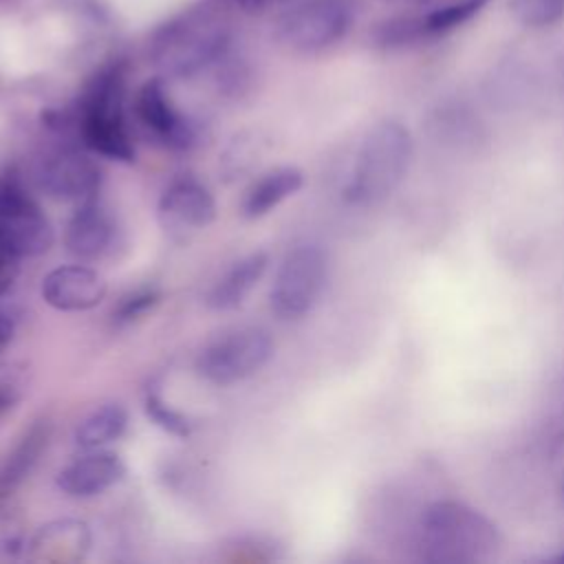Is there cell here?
Returning a JSON list of instances; mask_svg holds the SVG:
<instances>
[{
  "label": "cell",
  "mask_w": 564,
  "mask_h": 564,
  "mask_svg": "<svg viewBox=\"0 0 564 564\" xmlns=\"http://www.w3.org/2000/svg\"><path fill=\"white\" fill-rule=\"evenodd\" d=\"M502 546L498 527L478 509L458 500H438L421 518L423 557L438 564L491 560Z\"/></svg>",
  "instance_id": "6da1fadb"
},
{
  "label": "cell",
  "mask_w": 564,
  "mask_h": 564,
  "mask_svg": "<svg viewBox=\"0 0 564 564\" xmlns=\"http://www.w3.org/2000/svg\"><path fill=\"white\" fill-rule=\"evenodd\" d=\"M412 159L410 130L394 121H379L368 130L355 156L344 198L350 205H375L388 198L403 181Z\"/></svg>",
  "instance_id": "7a4b0ae2"
},
{
  "label": "cell",
  "mask_w": 564,
  "mask_h": 564,
  "mask_svg": "<svg viewBox=\"0 0 564 564\" xmlns=\"http://www.w3.org/2000/svg\"><path fill=\"white\" fill-rule=\"evenodd\" d=\"M227 26L209 11L194 9L163 24L150 42V59L167 77H192L223 59Z\"/></svg>",
  "instance_id": "3957f363"
},
{
  "label": "cell",
  "mask_w": 564,
  "mask_h": 564,
  "mask_svg": "<svg viewBox=\"0 0 564 564\" xmlns=\"http://www.w3.org/2000/svg\"><path fill=\"white\" fill-rule=\"evenodd\" d=\"M79 134L88 150L106 159L134 161V145L123 115L121 64H110L90 79L79 106Z\"/></svg>",
  "instance_id": "277c9868"
},
{
  "label": "cell",
  "mask_w": 564,
  "mask_h": 564,
  "mask_svg": "<svg viewBox=\"0 0 564 564\" xmlns=\"http://www.w3.org/2000/svg\"><path fill=\"white\" fill-rule=\"evenodd\" d=\"M328 258L317 245H297L280 262L269 304L278 319H300L324 293Z\"/></svg>",
  "instance_id": "5b68a950"
},
{
  "label": "cell",
  "mask_w": 564,
  "mask_h": 564,
  "mask_svg": "<svg viewBox=\"0 0 564 564\" xmlns=\"http://www.w3.org/2000/svg\"><path fill=\"white\" fill-rule=\"evenodd\" d=\"M271 357L273 339L264 328H238L198 352L196 375L214 386H231L256 375Z\"/></svg>",
  "instance_id": "8992f818"
},
{
  "label": "cell",
  "mask_w": 564,
  "mask_h": 564,
  "mask_svg": "<svg viewBox=\"0 0 564 564\" xmlns=\"http://www.w3.org/2000/svg\"><path fill=\"white\" fill-rule=\"evenodd\" d=\"M53 240V227L37 200L15 178L0 181V249L13 258H35Z\"/></svg>",
  "instance_id": "52a82bcc"
},
{
  "label": "cell",
  "mask_w": 564,
  "mask_h": 564,
  "mask_svg": "<svg viewBox=\"0 0 564 564\" xmlns=\"http://www.w3.org/2000/svg\"><path fill=\"white\" fill-rule=\"evenodd\" d=\"M350 13L339 0H304L278 20V37L295 51H319L344 37Z\"/></svg>",
  "instance_id": "ba28073f"
},
{
  "label": "cell",
  "mask_w": 564,
  "mask_h": 564,
  "mask_svg": "<svg viewBox=\"0 0 564 564\" xmlns=\"http://www.w3.org/2000/svg\"><path fill=\"white\" fill-rule=\"evenodd\" d=\"M37 183L51 198L82 205L97 198L101 176L88 156L77 150H57L42 161Z\"/></svg>",
  "instance_id": "9c48e42d"
},
{
  "label": "cell",
  "mask_w": 564,
  "mask_h": 564,
  "mask_svg": "<svg viewBox=\"0 0 564 564\" xmlns=\"http://www.w3.org/2000/svg\"><path fill=\"white\" fill-rule=\"evenodd\" d=\"M156 218L172 236L194 234L216 218V203L203 183L192 176H183L163 189L156 205Z\"/></svg>",
  "instance_id": "30bf717a"
},
{
  "label": "cell",
  "mask_w": 564,
  "mask_h": 564,
  "mask_svg": "<svg viewBox=\"0 0 564 564\" xmlns=\"http://www.w3.org/2000/svg\"><path fill=\"white\" fill-rule=\"evenodd\" d=\"M137 115L159 141L172 150H189L196 143V126L172 104L161 79H148L134 101Z\"/></svg>",
  "instance_id": "8fae6325"
},
{
  "label": "cell",
  "mask_w": 564,
  "mask_h": 564,
  "mask_svg": "<svg viewBox=\"0 0 564 564\" xmlns=\"http://www.w3.org/2000/svg\"><path fill=\"white\" fill-rule=\"evenodd\" d=\"M106 280L90 267L64 264L42 278V300L64 313L90 311L106 297Z\"/></svg>",
  "instance_id": "7c38bea8"
},
{
  "label": "cell",
  "mask_w": 564,
  "mask_h": 564,
  "mask_svg": "<svg viewBox=\"0 0 564 564\" xmlns=\"http://www.w3.org/2000/svg\"><path fill=\"white\" fill-rule=\"evenodd\" d=\"M126 476L123 460L108 449H88L86 456L73 460L57 474V487L73 498L97 496Z\"/></svg>",
  "instance_id": "4fadbf2b"
},
{
  "label": "cell",
  "mask_w": 564,
  "mask_h": 564,
  "mask_svg": "<svg viewBox=\"0 0 564 564\" xmlns=\"http://www.w3.org/2000/svg\"><path fill=\"white\" fill-rule=\"evenodd\" d=\"M93 535L86 522L82 520H53L37 529L29 540V560L33 562H82L88 555Z\"/></svg>",
  "instance_id": "5bb4252c"
},
{
  "label": "cell",
  "mask_w": 564,
  "mask_h": 564,
  "mask_svg": "<svg viewBox=\"0 0 564 564\" xmlns=\"http://www.w3.org/2000/svg\"><path fill=\"white\" fill-rule=\"evenodd\" d=\"M115 240V223L108 212L95 200L77 205L66 225V251L79 260H95L104 256Z\"/></svg>",
  "instance_id": "9a60e30c"
},
{
  "label": "cell",
  "mask_w": 564,
  "mask_h": 564,
  "mask_svg": "<svg viewBox=\"0 0 564 564\" xmlns=\"http://www.w3.org/2000/svg\"><path fill=\"white\" fill-rule=\"evenodd\" d=\"M269 267L267 251H251L236 260L209 289L205 304L214 311H234L245 304Z\"/></svg>",
  "instance_id": "2e32d148"
},
{
  "label": "cell",
  "mask_w": 564,
  "mask_h": 564,
  "mask_svg": "<svg viewBox=\"0 0 564 564\" xmlns=\"http://www.w3.org/2000/svg\"><path fill=\"white\" fill-rule=\"evenodd\" d=\"M302 185H304V174H302V170H297L293 165H282V167L267 172L245 194L242 216L251 218V220L267 216L282 200L293 196Z\"/></svg>",
  "instance_id": "e0dca14e"
},
{
  "label": "cell",
  "mask_w": 564,
  "mask_h": 564,
  "mask_svg": "<svg viewBox=\"0 0 564 564\" xmlns=\"http://www.w3.org/2000/svg\"><path fill=\"white\" fill-rule=\"evenodd\" d=\"M128 425V412L119 403H106L93 410L75 430V445L82 449H101L117 441Z\"/></svg>",
  "instance_id": "ac0fdd59"
},
{
  "label": "cell",
  "mask_w": 564,
  "mask_h": 564,
  "mask_svg": "<svg viewBox=\"0 0 564 564\" xmlns=\"http://www.w3.org/2000/svg\"><path fill=\"white\" fill-rule=\"evenodd\" d=\"M48 427L35 425L18 445V449L11 454L2 476H0V498H11V494L18 489V485L24 480V476L31 471L33 463L42 454V447L46 445Z\"/></svg>",
  "instance_id": "d6986e66"
},
{
  "label": "cell",
  "mask_w": 564,
  "mask_h": 564,
  "mask_svg": "<svg viewBox=\"0 0 564 564\" xmlns=\"http://www.w3.org/2000/svg\"><path fill=\"white\" fill-rule=\"evenodd\" d=\"M423 37H430L423 18H392L372 31V40L379 48H403L410 46Z\"/></svg>",
  "instance_id": "ffe728a7"
},
{
  "label": "cell",
  "mask_w": 564,
  "mask_h": 564,
  "mask_svg": "<svg viewBox=\"0 0 564 564\" xmlns=\"http://www.w3.org/2000/svg\"><path fill=\"white\" fill-rule=\"evenodd\" d=\"M489 0H456L441 9L430 11L423 22L430 35H443L454 31L456 26L465 24L469 18H474Z\"/></svg>",
  "instance_id": "44dd1931"
},
{
  "label": "cell",
  "mask_w": 564,
  "mask_h": 564,
  "mask_svg": "<svg viewBox=\"0 0 564 564\" xmlns=\"http://www.w3.org/2000/svg\"><path fill=\"white\" fill-rule=\"evenodd\" d=\"M143 410L148 414V419L161 427L163 432L178 436V438H187L194 430V423L178 410H174L170 403H165V399L156 392H148L143 399Z\"/></svg>",
  "instance_id": "7402d4cb"
},
{
  "label": "cell",
  "mask_w": 564,
  "mask_h": 564,
  "mask_svg": "<svg viewBox=\"0 0 564 564\" xmlns=\"http://www.w3.org/2000/svg\"><path fill=\"white\" fill-rule=\"evenodd\" d=\"M509 11L524 26H551L564 15V0H509Z\"/></svg>",
  "instance_id": "603a6c76"
},
{
  "label": "cell",
  "mask_w": 564,
  "mask_h": 564,
  "mask_svg": "<svg viewBox=\"0 0 564 564\" xmlns=\"http://www.w3.org/2000/svg\"><path fill=\"white\" fill-rule=\"evenodd\" d=\"M24 524L18 518V513L11 509L9 498H0V557H18L20 551L29 546L24 538Z\"/></svg>",
  "instance_id": "cb8c5ba5"
},
{
  "label": "cell",
  "mask_w": 564,
  "mask_h": 564,
  "mask_svg": "<svg viewBox=\"0 0 564 564\" xmlns=\"http://www.w3.org/2000/svg\"><path fill=\"white\" fill-rule=\"evenodd\" d=\"M156 300H159V295H156L154 291L139 293V295H134V297H130V300H126V302L121 304V308H119V313H117V319H121V322L132 319V317L141 315L145 308H150Z\"/></svg>",
  "instance_id": "d4e9b609"
},
{
  "label": "cell",
  "mask_w": 564,
  "mask_h": 564,
  "mask_svg": "<svg viewBox=\"0 0 564 564\" xmlns=\"http://www.w3.org/2000/svg\"><path fill=\"white\" fill-rule=\"evenodd\" d=\"M13 256H9L7 251L0 249V295H4L9 291V286L13 284L15 275H18V267H15Z\"/></svg>",
  "instance_id": "484cf974"
},
{
  "label": "cell",
  "mask_w": 564,
  "mask_h": 564,
  "mask_svg": "<svg viewBox=\"0 0 564 564\" xmlns=\"http://www.w3.org/2000/svg\"><path fill=\"white\" fill-rule=\"evenodd\" d=\"M234 9L242 11V13H260L273 4H278L280 0H227Z\"/></svg>",
  "instance_id": "4316f807"
},
{
  "label": "cell",
  "mask_w": 564,
  "mask_h": 564,
  "mask_svg": "<svg viewBox=\"0 0 564 564\" xmlns=\"http://www.w3.org/2000/svg\"><path fill=\"white\" fill-rule=\"evenodd\" d=\"M18 403V392L13 386H0V419H4Z\"/></svg>",
  "instance_id": "83f0119b"
},
{
  "label": "cell",
  "mask_w": 564,
  "mask_h": 564,
  "mask_svg": "<svg viewBox=\"0 0 564 564\" xmlns=\"http://www.w3.org/2000/svg\"><path fill=\"white\" fill-rule=\"evenodd\" d=\"M13 333H15V326H13V319L0 311V355L4 352V348L11 344L13 339Z\"/></svg>",
  "instance_id": "f1b7e54d"
},
{
  "label": "cell",
  "mask_w": 564,
  "mask_h": 564,
  "mask_svg": "<svg viewBox=\"0 0 564 564\" xmlns=\"http://www.w3.org/2000/svg\"><path fill=\"white\" fill-rule=\"evenodd\" d=\"M394 4H405V7H421V4H430L432 0H388Z\"/></svg>",
  "instance_id": "f546056e"
},
{
  "label": "cell",
  "mask_w": 564,
  "mask_h": 564,
  "mask_svg": "<svg viewBox=\"0 0 564 564\" xmlns=\"http://www.w3.org/2000/svg\"><path fill=\"white\" fill-rule=\"evenodd\" d=\"M555 562H564V553H562V555H557V557H555Z\"/></svg>",
  "instance_id": "4dcf8cb0"
}]
</instances>
